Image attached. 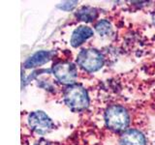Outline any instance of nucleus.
Returning a JSON list of instances; mask_svg holds the SVG:
<instances>
[{
	"mask_svg": "<svg viewBox=\"0 0 155 145\" xmlns=\"http://www.w3.org/2000/svg\"><path fill=\"white\" fill-rule=\"evenodd\" d=\"M64 102L73 111H81L89 105L86 90L79 84H71L64 91Z\"/></svg>",
	"mask_w": 155,
	"mask_h": 145,
	"instance_id": "f257e3e1",
	"label": "nucleus"
},
{
	"mask_svg": "<svg viewBox=\"0 0 155 145\" xmlns=\"http://www.w3.org/2000/svg\"><path fill=\"white\" fill-rule=\"evenodd\" d=\"M106 125L114 132L124 130L129 125V114L123 106L114 105L107 109L105 113Z\"/></svg>",
	"mask_w": 155,
	"mask_h": 145,
	"instance_id": "f03ea898",
	"label": "nucleus"
},
{
	"mask_svg": "<svg viewBox=\"0 0 155 145\" xmlns=\"http://www.w3.org/2000/svg\"><path fill=\"white\" fill-rule=\"evenodd\" d=\"M104 56L95 48L82 50L77 58V63L81 68L88 72H93L101 69L104 65Z\"/></svg>",
	"mask_w": 155,
	"mask_h": 145,
	"instance_id": "7ed1b4c3",
	"label": "nucleus"
},
{
	"mask_svg": "<svg viewBox=\"0 0 155 145\" xmlns=\"http://www.w3.org/2000/svg\"><path fill=\"white\" fill-rule=\"evenodd\" d=\"M28 125L34 132L39 134H46L54 129V123L52 120L41 110L34 111L29 114Z\"/></svg>",
	"mask_w": 155,
	"mask_h": 145,
	"instance_id": "20e7f679",
	"label": "nucleus"
},
{
	"mask_svg": "<svg viewBox=\"0 0 155 145\" xmlns=\"http://www.w3.org/2000/svg\"><path fill=\"white\" fill-rule=\"evenodd\" d=\"M52 74L55 79L63 84H73L75 82L78 72L76 66L70 62H58L52 67Z\"/></svg>",
	"mask_w": 155,
	"mask_h": 145,
	"instance_id": "39448f33",
	"label": "nucleus"
},
{
	"mask_svg": "<svg viewBox=\"0 0 155 145\" xmlns=\"http://www.w3.org/2000/svg\"><path fill=\"white\" fill-rule=\"evenodd\" d=\"M120 145H145L144 135L138 130H128L121 135Z\"/></svg>",
	"mask_w": 155,
	"mask_h": 145,
	"instance_id": "423d86ee",
	"label": "nucleus"
},
{
	"mask_svg": "<svg viewBox=\"0 0 155 145\" xmlns=\"http://www.w3.org/2000/svg\"><path fill=\"white\" fill-rule=\"evenodd\" d=\"M93 36V30L88 26H80L75 29L71 37L72 47H77Z\"/></svg>",
	"mask_w": 155,
	"mask_h": 145,
	"instance_id": "0eeeda50",
	"label": "nucleus"
},
{
	"mask_svg": "<svg viewBox=\"0 0 155 145\" xmlns=\"http://www.w3.org/2000/svg\"><path fill=\"white\" fill-rule=\"evenodd\" d=\"M51 58V53L50 51H45L41 50L36 52L35 54H33L31 57H29L26 60V62L24 63V66L26 68H34L46 64L47 62H48Z\"/></svg>",
	"mask_w": 155,
	"mask_h": 145,
	"instance_id": "6e6552de",
	"label": "nucleus"
},
{
	"mask_svg": "<svg viewBox=\"0 0 155 145\" xmlns=\"http://www.w3.org/2000/svg\"><path fill=\"white\" fill-rule=\"evenodd\" d=\"M98 16V12L95 8L92 7H82L81 8L78 13H76V17L80 19V21H85V22H90L93 21L94 19Z\"/></svg>",
	"mask_w": 155,
	"mask_h": 145,
	"instance_id": "1a4fd4ad",
	"label": "nucleus"
},
{
	"mask_svg": "<svg viewBox=\"0 0 155 145\" xmlns=\"http://www.w3.org/2000/svg\"><path fill=\"white\" fill-rule=\"evenodd\" d=\"M95 29H96V31L98 32L99 35L102 37H106V36L110 35L111 31H113L110 23L108 21H106V19L100 21L98 23H97L95 25Z\"/></svg>",
	"mask_w": 155,
	"mask_h": 145,
	"instance_id": "9d476101",
	"label": "nucleus"
},
{
	"mask_svg": "<svg viewBox=\"0 0 155 145\" xmlns=\"http://www.w3.org/2000/svg\"><path fill=\"white\" fill-rule=\"evenodd\" d=\"M77 1H66L63 2L60 5H58V8L61 10H64V11H69V10H72L77 5Z\"/></svg>",
	"mask_w": 155,
	"mask_h": 145,
	"instance_id": "9b49d317",
	"label": "nucleus"
},
{
	"mask_svg": "<svg viewBox=\"0 0 155 145\" xmlns=\"http://www.w3.org/2000/svg\"><path fill=\"white\" fill-rule=\"evenodd\" d=\"M154 18V22H155V14H154V18Z\"/></svg>",
	"mask_w": 155,
	"mask_h": 145,
	"instance_id": "f8f14e48",
	"label": "nucleus"
}]
</instances>
